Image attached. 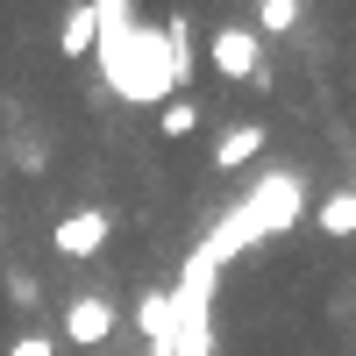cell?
Wrapping results in <instances>:
<instances>
[{"instance_id": "cell-8", "label": "cell", "mask_w": 356, "mask_h": 356, "mask_svg": "<svg viewBox=\"0 0 356 356\" xmlns=\"http://www.w3.org/2000/svg\"><path fill=\"white\" fill-rule=\"evenodd\" d=\"M136 328L150 335V342H171V328H178V314H171V285H150L136 300Z\"/></svg>"}, {"instance_id": "cell-1", "label": "cell", "mask_w": 356, "mask_h": 356, "mask_svg": "<svg viewBox=\"0 0 356 356\" xmlns=\"http://www.w3.org/2000/svg\"><path fill=\"white\" fill-rule=\"evenodd\" d=\"M100 79H107V93L114 100H129V107H164L178 100V86H186V29H157V22H143L136 8H122V0H100Z\"/></svg>"}, {"instance_id": "cell-11", "label": "cell", "mask_w": 356, "mask_h": 356, "mask_svg": "<svg viewBox=\"0 0 356 356\" xmlns=\"http://www.w3.org/2000/svg\"><path fill=\"white\" fill-rule=\"evenodd\" d=\"M157 129H164L171 143H178V136H193V129H200V107H193L186 93H178V100H164V107H157Z\"/></svg>"}, {"instance_id": "cell-7", "label": "cell", "mask_w": 356, "mask_h": 356, "mask_svg": "<svg viewBox=\"0 0 356 356\" xmlns=\"http://www.w3.org/2000/svg\"><path fill=\"white\" fill-rule=\"evenodd\" d=\"M93 43H100V0H86V8H72L65 29H57V57H72V65H79Z\"/></svg>"}, {"instance_id": "cell-10", "label": "cell", "mask_w": 356, "mask_h": 356, "mask_svg": "<svg viewBox=\"0 0 356 356\" xmlns=\"http://www.w3.org/2000/svg\"><path fill=\"white\" fill-rule=\"evenodd\" d=\"M292 22H300V0H264V8H257V36H292Z\"/></svg>"}, {"instance_id": "cell-3", "label": "cell", "mask_w": 356, "mask_h": 356, "mask_svg": "<svg viewBox=\"0 0 356 356\" xmlns=\"http://www.w3.org/2000/svg\"><path fill=\"white\" fill-rule=\"evenodd\" d=\"M207 57H214V72L221 79H235V86H271V72H264V36L250 22H221L214 29V43H207Z\"/></svg>"}, {"instance_id": "cell-6", "label": "cell", "mask_w": 356, "mask_h": 356, "mask_svg": "<svg viewBox=\"0 0 356 356\" xmlns=\"http://www.w3.org/2000/svg\"><path fill=\"white\" fill-rule=\"evenodd\" d=\"M264 143H271V129H264V122H235V129L214 143V164H221V171H243V164L264 157Z\"/></svg>"}, {"instance_id": "cell-4", "label": "cell", "mask_w": 356, "mask_h": 356, "mask_svg": "<svg viewBox=\"0 0 356 356\" xmlns=\"http://www.w3.org/2000/svg\"><path fill=\"white\" fill-rule=\"evenodd\" d=\"M107 235H114V214H107V207H79V214H65V221L50 228V243H57V257H100Z\"/></svg>"}, {"instance_id": "cell-2", "label": "cell", "mask_w": 356, "mask_h": 356, "mask_svg": "<svg viewBox=\"0 0 356 356\" xmlns=\"http://www.w3.org/2000/svg\"><path fill=\"white\" fill-rule=\"evenodd\" d=\"M300 214H307V193H300V178L292 171H264L250 193H235L228 200V214L200 235V257L214 264V271H228L235 257H250L257 243H271V235H285V228H300Z\"/></svg>"}, {"instance_id": "cell-5", "label": "cell", "mask_w": 356, "mask_h": 356, "mask_svg": "<svg viewBox=\"0 0 356 356\" xmlns=\"http://www.w3.org/2000/svg\"><path fill=\"white\" fill-rule=\"evenodd\" d=\"M114 335V307L100 300V292H79V300L65 307V342H79V349H100Z\"/></svg>"}, {"instance_id": "cell-12", "label": "cell", "mask_w": 356, "mask_h": 356, "mask_svg": "<svg viewBox=\"0 0 356 356\" xmlns=\"http://www.w3.org/2000/svg\"><path fill=\"white\" fill-rule=\"evenodd\" d=\"M8 356H57V335H36V328H29V335L8 342Z\"/></svg>"}, {"instance_id": "cell-9", "label": "cell", "mask_w": 356, "mask_h": 356, "mask_svg": "<svg viewBox=\"0 0 356 356\" xmlns=\"http://www.w3.org/2000/svg\"><path fill=\"white\" fill-rule=\"evenodd\" d=\"M314 228L335 235V243H349V235H356V193L342 186V193H328V200H314Z\"/></svg>"}]
</instances>
